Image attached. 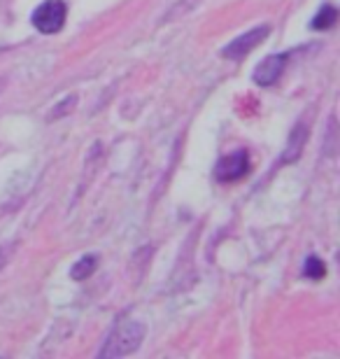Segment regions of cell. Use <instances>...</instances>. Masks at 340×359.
Wrapping results in <instances>:
<instances>
[{"label": "cell", "mask_w": 340, "mask_h": 359, "mask_svg": "<svg viewBox=\"0 0 340 359\" xmlns=\"http://www.w3.org/2000/svg\"><path fill=\"white\" fill-rule=\"evenodd\" d=\"M147 327L140 320H124L112 329V334L107 336L105 346L98 350L100 359H112V357H126L140 350Z\"/></svg>", "instance_id": "cell-1"}, {"label": "cell", "mask_w": 340, "mask_h": 359, "mask_svg": "<svg viewBox=\"0 0 340 359\" xmlns=\"http://www.w3.org/2000/svg\"><path fill=\"white\" fill-rule=\"evenodd\" d=\"M68 19V3L66 0H45L33 10L31 21L35 26V31H40L42 35H54L66 26Z\"/></svg>", "instance_id": "cell-2"}, {"label": "cell", "mask_w": 340, "mask_h": 359, "mask_svg": "<svg viewBox=\"0 0 340 359\" xmlns=\"http://www.w3.org/2000/svg\"><path fill=\"white\" fill-rule=\"evenodd\" d=\"M250 173V154L247 149H236V152L224 154L215 166V177L217 182H238Z\"/></svg>", "instance_id": "cell-3"}, {"label": "cell", "mask_w": 340, "mask_h": 359, "mask_svg": "<svg viewBox=\"0 0 340 359\" xmlns=\"http://www.w3.org/2000/svg\"><path fill=\"white\" fill-rule=\"evenodd\" d=\"M268 33H271V26L252 28V31L238 35L236 40H231L229 45L222 49V56H226V59H231V61H240L252 52V49H257L259 45H261V42L268 38Z\"/></svg>", "instance_id": "cell-4"}, {"label": "cell", "mask_w": 340, "mask_h": 359, "mask_svg": "<svg viewBox=\"0 0 340 359\" xmlns=\"http://www.w3.org/2000/svg\"><path fill=\"white\" fill-rule=\"evenodd\" d=\"M287 63H289V54L266 56V59L261 63H257V68L252 70V80H254V84H259V87H273L282 77V73H285Z\"/></svg>", "instance_id": "cell-5"}, {"label": "cell", "mask_w": 340, "mask_h": 359, "mask_svg": "<svg viewBox=\"0 0 340 359\" xmlns=\"http://www.w3.org/2000/svg\"><path fill=\"white\" fill-rule=\"evenodd\" d=\"M96 269H98V255H84L82 259L70 269V278L82 283V280L91 278L93 273H96Z\"/></svg>", "instance_id": "cell-6"}, {"label": "cell", "mask_w": 340, "mask_h": 359, "mask_svg": "<svg viewBox=\"0 0 340 359\" xmlns=\"http://www.w3.org/2000/svg\"><path fill=\"white\" fill-rule=\"evenodd\" d=\"M336 21H338V10L334 5H324L310 26H313V31H329V28L336 26Z\"/></svg>", "instance_id": "cell-7"}, {"label": "cell", "mask_w": 340, "mask_h": 359, "mask_svg": "<svg viewBox=\"0 0 340 359\" xmlns=\"http://www.w3.org/2000/svg\"><path fill=\"white\" fill-rule=\"evenodd\" d=\"M303 276H306L308 280H322L327 278V264H324L320 257L310 255L306 264H303Z\"/></svg>", "instance_id": "cell-8"}, {"label": "cell", "mask_w": 340, "mask_h": 359, "mask_svg": "<svg viewBox=\"0 0 340 359\" xmlns=\"http://www.w3.org/2000/svg\"><path fill=\"white\" fill-rule=\"evenodd\" d=\"M72 105H75V96H68V103L66 105H59V110H54L52 119L54 117H63V112H68V107H72Z\"/></svg>", "instance_id": "cell-9"}]
</instances>
